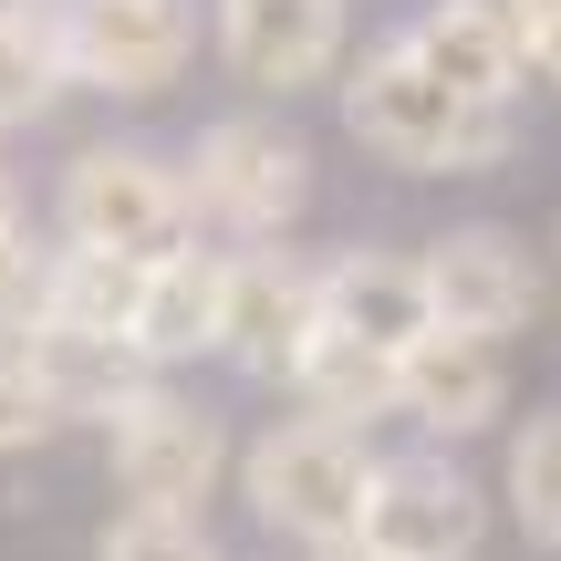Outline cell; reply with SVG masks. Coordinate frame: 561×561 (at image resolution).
I'll return each instance as SVG.
<instances>
[{
	"label": "cell",
	"instance_id": "6da1fadb",
	"mask_svg": "<svg viewBox=\"0 0 561 561\" xmlns=\"http://www.w3.org/2000/svg\"><path fill=\"white\" fill-rule=\"evenodd\" d=\"M343 125L396 178H489V167L520 157V115L447 94L405 42H375L364 62H343Z\"/></svg>",
	"mask_w": 561,
	"mask_h": 561
},
{
	"label": "cell",
	"instance_id": "7a4b0ae2",
	"mask_svg": "<svg viewBox=\"0 0 561 561\" xmlns=\"http://www.w3.org/2000/svg\"><path fill=\"white\" fill-rule=\"evenodd\" d=\"M53 229L62 250H104V261H178L198 240V198H187V167H167L157 146H83L53 187Z\"/></svg>",
	"mask_w": 561,
	"mask_h": 561
},
{
	"label": "cell",
	"instance_id": "3957f363",
	"mask_svg": "<svg viewBox=\"0 0 561 561\" xmlns=\"http://www.w3.org/2000/svg\"><path fill=\"white\" fill-rule=\"evenodd\" d=\"M364 489H375V458H364V437H343V426L322 416H280L261 437L240 447V500L250 520L280 530V541L301 551H343L364 530Z\"/></svg>",
	"mask_w": 561,
	"mask_h": 561
},
{
	"label": "cell",
	"instance_id": "277c9868",
	"mask_svg": "<svg viewBox=\"0 0 561 561\" xmlns=\"http://www.w3.org/2000/svg\"><path fill=\"white\" fill-rule=\"evenodd\" d=\"M187 198H198V219L240 229V240H280L312 208V146L280 115H219L187 146Z\"/></svg>",
	"mask_w": 561,
	"mask_h": 561
},
{
	"label": "cell",
	"instance_id": "5b68a950",
	"mask_svg": "<svg viewBox=\"0 0 561 561\" xmlns=\"http://www.w3.org/2000/svg\"><path fill=\"white\" fill-rule=\"evenodd\" d=\"M104 458H115V489L136 510H167V520H198L208 500H219V479H229V437H219V416H198L187 396H146L136 416H115L104 426Z\"/></svg>",
	"mask_w": 561,
	"mask_h": 561
},
{
	"label": "cell",
	"instance_id": "8992f818",
	"mask_svg": "<svg viewBox=\"0 0 561 561\" xmlns=\"http://www.w3.org/2000/svg\"><path fill=\"white\" fill-rule=\"evenodd\" d=\"M479 541H489V500H479L468 468H447V458H375L354 551H375V561H468Z\"/></svg>",
	"mask_w": 561,
	"mask_h": 561
},
{
	"label": "cell",
	"instance_id": "52a82bcc",
	"mask_svg": "<svg viewBox=\"0 0 561 561\" xmlns=\"http://www.w3.org/2000/svg\"><path fill=\"white\" fill-rule=\"evenodd\" d=\"M62 53H73V83L146 104L187 73L198 11L187 0H62Z\"/></svg>",
	"mask_w": 561,
	"mask_h": 561
},
{
	"label": "cell",
	"instance_id": "ba28073f",
	"mask_svg": "<svg viewBox=\"0 0 561 561\" xmlns=\"http://www.w3.org/2000/svg\"><path fill=\"white\" fill-rule=\"evenodd\" d=\"M416 271H426V301H437V333L510 343V333H530V312H541V261H530V240H510V229H489V219L426 240Z\"/></svg>",
	"mask_w": 561,
	"mask_h": 561
},
{
	"label": "cell",
	"instance_id": "9c48e42d",
	"mask_svg": "<svg viewBox=\"0 0 561 561\" xmlns=\"http://www.w3.org/2000/svg\"><path fill=\"white\" fill-rule=\"evenodd\" d=\"M322 333V271L280 250H229V301H219V354L261 385H291L301 343Z\"/></svg>",
	"mask_w": 561,
	"mask_h": 561
},
{
	"label": "cell",
	"instance_id": "30bf717a",
	"mask_svg": "<svg viewBox=\"0 0 561 561\" xmlns=\"http://www.w3.org/2000/svg\"><path fill=\"white\" fill-rule=\"evenodd\" d=\"M219 62L250 94H312L343 73V0H219Z\"/></svg>",
	"mask_w": 561,
	"mask_h": 561
},
{
	"label": "cell",
	"instance_id": "8fae6325",
	"mask_svg": "<svg viewBox=\"0 0 561 561\" xmlns=\"http://www.w3.org/2000/svg\"><path fill=\"white\" fill-rule=\"evenodd\" d=\"M11 364L32 375V396L53 405V426H62V416H73V426H115V416H136V405L157 396V364H146L125 333H73V322H32Z\"/></svg>",
	"mask_w": 561,
	"mask_h": 561
},
{
	"label": "cell",
	"instance_id": "7c38bea8",
	"mask_svg": "<svg viewBox=\"0 0 561 561\" xmlns=\"http://www.w3.org/2000/svg\"><path fill=\"white\" fill-rule=\"evenodd\" d=\"M322 333H354V343H375V354L405 364L437 333L426 271L405 261V250H343V261H322Z\"/></svg>",
	"mask_w": 561,
	"mask_h": 561
},
{
	"label": "cell",
	"instance_id": "4fadbf2b",
	"mask_svg": "<svg viewBox=\"0 0 561 561\" xmlns=\"http://www.w3.org/2000/svg\"><path fill=\"white\" fill-rule=\"evenodd\" d=\"M500 405H510V364L479 333H426L396 364V416H416L426 437H479V426H500Z\"/></svg>",
	"mask_w": 561,
	"mask_h": 561
},
{
	"label": "cell",
	"instance_id": "5bb4252c",
	"mask_svg": "<svg viewBox=\"0 0 561 561\" xmlns=\"http://www.w3.org/2000/svg\"><path fill=\"white\" fill-rule=\"evenodd\" d=\"M396 42L447 83V94H468V104H510V94L530 83V73H520V32H510L500 0H426Z\"/></svg>",
	"mask_w": 561,
	"mask_h": 561
},
{
	"label": "cell",
	"instance_id": "9a60e30c",
	"mask_svg": "<svg viewBox=\"0 0 561 561\" xmlns=\"http://www.w3.org/2000/svg\"><path fill=\"white\" fill-rule=\"evenodd\" d=\"M219 301H229V250L187 240L178 261H157L146 291H136V354L157 364V375H167V364L219 354Z\"/></svg>",
	"mask_w": 561,
	"mask_h": 561
},
{
	"label": "cell",
	"instance_id": "2e32d148",
	"mask_svg": "<svg viewBox=\"0 0 561 561\" xmlns=\"http://www.w3.org/2000/svg\"><path fill=\"white\" fill-rule=\"evenodd\" d=\"M291 396H301V416L364 437L375 416H396V354H375V343H354V333H312L301 364H291Z\"/></svg>",
	"mask_w": 561,
	"mask_h": 561
},
{
	"label": "cell",
	"instance_id": "e0dca14e",
	"mask_svg": "<svg viewBox=\"0 0 561 561\" xmlns=\"http://www.w3.org/2000/svg\"><path fill=\"white\" fill-rule=\"evenodd\" d=\"M73 83L62 0H0V125H42Z\"/></svg>",
	"mask_w": 561,
	"mask_h": 561
},
{
	"label": "cell",
	"instance_id": "ac0fdd59",
	"mask_svg": "<svg viewBox=\"0 0 561 561\" xmlns=\"http://www.w3.org/2000/svg\"><path fill=\"white\" fill-rule=\"evenodd\" d=\"M136 291H146L136 261L62 250V271H53V322H73V333H125V343H136Z\"/></svg>",
	"mask_w": 561,
	"mask_h": 561
},
{
	"label": "cell",
	"instance_id": "d6986e66",
	"mask_svg": "<svg viewBox=\"0 0 561 561\" xmlns=\"http://www.w3.org/2000/svg\"><path fill=\"white\" fill-rule=\"evenodd\" d=\"M510 510L541 551H561V416H530L510 447Z\"/></svg>",
	"mask_w": 561,
	"mask_h": 561
},
{
	"label": "cell",
	"instance_id": "ffe728a7",
	"mask_svg": "<svg viewBox=\"0 0 561 561\" xmlns=\"http://www.w3.org/2000/svg\"><path fill=\"white\" fill-rule=\"evenodd\" d=\"M53 271H62V250L42 240L32 219H11L0 229V333H32V322H53Z\"/></svg>",
	"mask_w": 561,
	"mask_h": 561
},
{
	"label": "cell",
	"instance_id": "44dd1931",
	"mask_svg": "<svg viewBox=\"0 0 561 561\" xmlns=\"http://www.w3.org/2000/svg\"><path fill=\"white\" fill-rule=\"evenodd\" d=\"M94 561H219V541H208V520H167V510H125V520H104Z\"/></svg>",
	"mask_w": 561,
	"mask_h": 561
},
{
	"label": "cell",
	"instance_id": "7402d4cb",
	"mask_svg": "<svg viewBox=\"0 0 561 561\" xmlns=\"http://www.w3.org/2000/svg\"><path fill=\"white\" fill-rule=\"evenodd\" d=\"M42 437H53V405H42L32 375L0 354V458H21V447H42Z\"/></svg>",
	"mask_w": 561,
	"mask_h": 561
},
{
	"label": "cell",
	"instance_id": "603a6c76",
	"mask_svg": "<svg viewBox=\"0 0 561 561\" xmlns=\"http://www.w3.org/2000/svg\"><path fill=\"white\" fill-rule=\"evenodd\" d=\"M520 73H530V83H551V94H561V11L520 21Z\"/></svg>",
	"mask_w": 561,
	"mask_h": 561
},
{
	"label": "cell",
	"instance_id": "cb8c5ba5",
	"mask_svg": "<svg viewBox=\"0 0 561 561\" xmlns=\"http://www.w3.org/2000/svg\"><path fill=\"white\" fill-rule=\"evenodd\" d=\"M21 219V187H11V167H0V229H11Z\"/></svg>",
	"mask_w": 561,
	"mask_h": 561
},
{
	"label": "cell",
	"instance_id": "d4e9b609",
	"mask_svg": "<svg viewBox=\"0 0 561 561\" xmlns=\"http://www.w3.org/2000/svg\"><path fill=\"white\" fill-rule=\"evenodd\" d=\"M312 561H375V551H354V541H343V551H312Z\"/></svg>",
	"mask_w": 561,
	"mask_h": 561
},
{
	"label": "cell",
	"instance_id": "484cf974",
	"mask_svg": "<svg viewBox=\"0 0 561 561\" xmlns=\"http://www.w3.org/2000/svg\"><path fill=\"white\" fill-rule=\"evenodd\" d=\"M343 11H354V0H343Z\"/></svg>",
	"mask_w": 561,
	"mask_h": 561
}]
</instances>
